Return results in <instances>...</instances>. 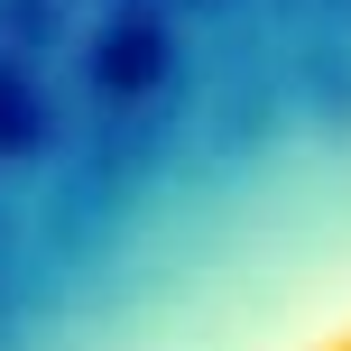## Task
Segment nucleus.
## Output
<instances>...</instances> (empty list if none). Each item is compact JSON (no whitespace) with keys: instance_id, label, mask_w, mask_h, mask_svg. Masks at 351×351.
<instances>
[{"instance_id":"nucleus-1","label":"nucleus","mask_w":351,"mask_h":351,"mask_svg":"<svg viewBox=\"0 0 351 351\" xmlns=\"http://www.w3.org/2000/svg\"><path fill=\"white\" fill-rule=\"evenodd\" d=\"M65 351H351V167H250L194 194Z\"/></svg>"}]
</instances>
